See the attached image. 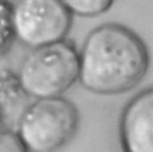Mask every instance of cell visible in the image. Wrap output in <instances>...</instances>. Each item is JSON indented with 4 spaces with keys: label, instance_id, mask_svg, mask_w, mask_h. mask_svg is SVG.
Segmentation results:
<instances>
[{
    "label": "cell",
    "instance_id": "277c9868",
    "mask_svg": "<svg viewBox=\"0 0 153 152\" xmlns=\"http://www.w3.org/2000/svg\"><path fill=\"white\" fill-rule=\"evenodd\" d=\"M73 22L61 0H16L11 4L13 38L29 49L66 39Z\"/></svg>",
    "mask_w": 153,
    "mask_h": 152
},
{
    "label": "cell",
    "instance_id": "9c48e42d",
    "mask_svg": "<svg viewBox=\"0 0 153 152\" xmlns=\"http://www.w3.org/2000/svg\"><path fill=\"white\" fill-rule=\"evenodd\" d=\"M0 152H29L14 130H0Z\"/></svg>",
    "mask_w": 153,
    "mask_h": 152
},
{
    "label": "cell",
    "instance_id": "3957f363",
    "mask_svg": "<svg viewBox=\"0 0 153 152\" xmlns=\"http://www.w3.org/2000/svg\"><path fill=\"white\" fill-rule=\"evenodd\" d=\"M76 107L65 97L35 99L18 116L14 130L29 152H57L75 134Z\"/></svg>",
    "mask_w": 153,
    "mask_h": 152
},
{
    "label": "cell",
    "instance_id": "8fae6325",
    "mask_svg": "<svg viewBox=\"0 0 153 152\" xmlns=\"http://www.w3.org/2000/svg\"><path fill=\"white\" fill-rule=\"evenodd\" d=\"M8 1H10V2H11V4H12V2H14V1H16V0H8Z\"/></svg>",
    "mask_w": 153,
    "mask_h": 152
},
{
    "label": "cell",
    "instance_id": "52a82bcc",
    "mask_svg": "<svg viewBox=\"0 0 153 152\" xmlns=\"http://www.w3.org/2000/svg\"><path fill=\"white\" fill-rule=\"evenodd\" d=\"M61 2L72 16L91 18L109 11L115 0H61Z\"/></svg>",
    "mask_w": 153,
    "mask_h": 152
},
{
    "label": "cell",
    "instance_id": "6da1fadb",
    "mask_svg": "<svg viewBox=\"0 0 153 152\" xmlns=\"http://www.w3.org/2000/svg\"><path fill=\"white\" fill-rule=\"evenodd\" d=\"M78 55V81L96 95L112 96L134 89L149 66L145 42L118 23L100 24L91 30Z\"/></svg>",
    "mask_w": 153,
    "mask_h": 152
},
{
    "label": "cell",
    "instance_id": "30bf717a",
    "mask_svg": "<svg viewBox=\"0 0 153 152\" xmlns=\"http://www.w3.org/2000/svg\"><path fill=\"white\" fill-rule=\"evenodd\" d=\"M4 123H5V120H4V116L2 114L0 113V130H2L5 127H4Z\"/></svg>",
    "mask_w": 153,
    "mask_h": 152
},
{
    "label": "cell",
    "instance_id": "5b68a950",
    "mask_svg": "<svg viewBox=\"0 0 153 152\" xmlns=\"http://www.w3.org/2000/svg\"><path fill=\"white\" fill-rule=\"evenodd\" d=\"M123 152H153V90L137 92L123 108L120 118Z\"/></svg>",
    "mask_w": 153,
    "mask_h": 152
},
{
    "label": "cell",
    "instance_id": "ba28073f",
    "mask_svg": "<svg viewBox=\"0 0 153 152\" xmlns=\"http://www.w3.org/2000/svg\"><path fill=\"white\" fill-rule=\"evenodd\" d=\"M13 39L11 2L8 0H0V59L10 50Z\"/></svg>",
    "mask_w": 153,
    "mask_h": 152
},
{
    "label": "cell",
    "instance_id": "8992f818",
    "mask_svg": "<svg viewBox=\"0 0 153 152\" xmlns=\"http://www.w3.org/2000/svg\"><path fill=\"white\" fill-rule=\"evenodd\" d=\"M25 98H27L19 86L16 73L8 69H0V113L4 116L10 110H14Z\"/></svg>",
    "mask_w": 153,
    "mask_h": 152
},
{
    "label": "cell",
    "instance_id": "7a4b0ae2",
    "mask_svg": "<svg viewBox=\"0 0 153 152\" xmlns=\"http://www.w3.org/2000/svg\"><path fill=\"white\" fill-rule=\"evenodd\" d=\"M16 75L20 89L29 98L62 97L78 81V50L67 39L30 49Z\"/></svg>",
    "mask_w": 153,
    "mask_h": 152
}]
</instances>
